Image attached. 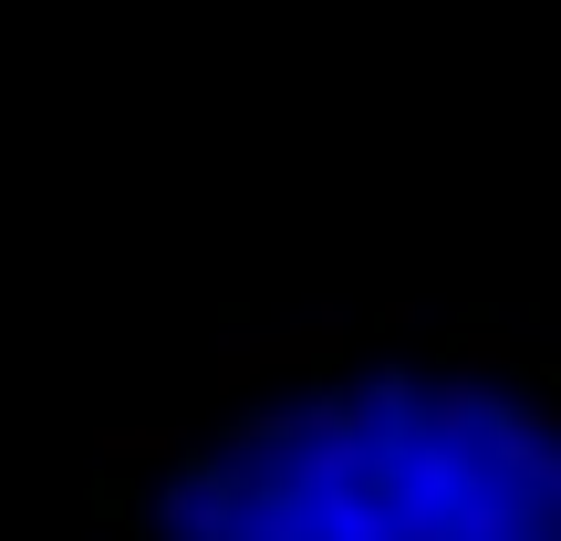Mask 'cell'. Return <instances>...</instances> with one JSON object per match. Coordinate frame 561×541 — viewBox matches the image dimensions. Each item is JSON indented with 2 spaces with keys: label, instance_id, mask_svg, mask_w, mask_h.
<instances>
[{
  "label": "cell",
  "instance_id": "obj_1",
  "mask_svg": "<svg viewBox=\"0 0 561 541\" xmlns=\"http://www.w3.org/2000/svg\"><path fill=\"white\" fill-rule=\"evenodd\" d=\"M208 541H561V364L468 313L426 364H301V396L219 427Z\"/></svg>",
  "mask_w": 561,
  "mask_h": 541
},
{
  "label": "cell",
  "instance_id": "obj_2",
  "mask_svg": "<svg viewBox=\"0 0 561 541\" xmlns=\"http://www.w3.org/2000/svg\"><path fill=\"white\" fill-rule=\"evenodd\" d=\"M187 438H198V427H178V417H104V427H94V469L146 480V469H167Z\"/></svg>",
  "mask_w": 561,
  "mask_h": 541
}]
</instances>
